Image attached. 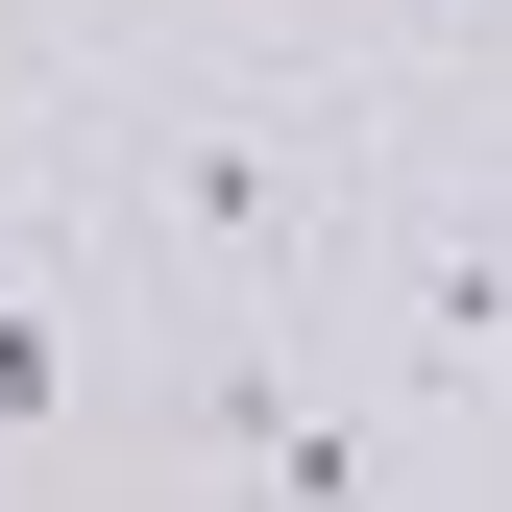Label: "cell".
Here are the masks:
<instances>
[{
    "label": "cell",
    "mask_w": 512,
    "mask_h": 512,
    "mask_svg": "<svg viewBox=\"0 0 512 512\" xmlns=\"http://www.w3.org/2000/svg\"><path fill=\"white\" fill-rule=\"evenodd\" d=\"M220 439L269 464V512H391V439L317 415V391H293V342H220Z\"/></svg>",
    "instance_id": "cell-1"
}]
</instances>
